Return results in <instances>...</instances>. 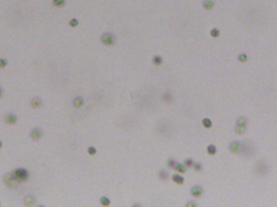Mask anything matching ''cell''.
<instances>
[{
    "label": "cell",
    "instance_id": "cell-1",
    "mask_svg": "<svg viewBox=\"0 0 277 207\" xmlns=\"http://www.w3.org/2000/svg\"><path fill=\"white\" fill-rule=\"evenodd\" d=\"M269 169H270V168L265 161H258L255 166H254V171H255L256 174L259 176L267 175L269 172Z\"/></svg>",
    "mask_w": 277,
    "mask_h": 207
},
{
    "label": "cell",
    "instance_id": "cell-2",
    "mask_svg": "<svg viewBox=\"0 0 277 207\" xmlns=\"http://www.w3.org/2000/svg\"><path fill=\"white\" fill-rule=\"evenodd\" d=\"M12 176L17 181H24V180H27L28 174L24 169H17L13 172Z\"/></svg>",
    "mask_w": 277,
    "mask_h": 207
},
{
    "label": "cell",
    "instance_id": "cell-3",
    "mask_svg": "<svg viewBox=\"0 0 277 207\" xmlns=\"http://www.w3.org/2000/svg\"><path fill=\"white\" fill-rule=\"evenodd\" d=\"M101 41L104 45H106V46H111V45H113L114 43L115 39H114V35H112L111 33L106 32V33H104L101 36Z\"/></svg>",
    "mask_w": 277,
    "mask_h": 207
},
{
    "label": "cell",
    "instance_id": "cell-4",
    "mask_svg": "<svg viewBox=\"0 0 277 207\" xmlns=\"http://www.w3.org/2000/svg\"><path fill=\"white\" fill-rule=\"evenodd\" d=\"M5 182L10 187H16L17 185V180L13 177L12 175H7L5 176Z\"/></svg>",
    "mask_w": 277,
    "mask_h": 207
},
{
    "label": "cell",
    "instance_id": "cell-5",
    "mask_svg": "<svg viewBox=\"0 0 277 207\" xmlns=\"http://www.w3.org/2000/svg\"><path fill=\"white\" fill-rule=\"evenodd\" d=\"M229 149L232 152H234V153H237V152H240L241 150V143L239 142H232V143L230 144L229 146Z\"/></svg>",
    "mask_w": 277,
    "mask_h": 207
},
{
    "label": "cell",
    "instance_id": "cell-6",
    "mask_svg": "<svg viewBox=\"0 0 277 207\" xmlns=\"http://www.w3.org/2000/svg\"><path fill=\"white\" fill-rule=\"evenodd\" d=\"M191 193L194 197H199L202 195V193H203V189H202V188L200 186H194L191 189Z\"/></svg>",
    "mask_w": 277,
    "mask_h": 207
},
{
    "label": "cell",
    "instance_id": "cell-7",
    "mask_svg": "<svg viewBox=\"0 0 277 207\" xmlns=\"http://www.w3.org/2000/svg\"><path fill=\"white\" fill-rule=\"evenodd\" d=\"M203 7L207 10H212L214 7V2L212 0H205L203 2Z\"/></svg>",
    "mask_w": 277,
    "mask_h": 207
},
{
    "label": "cell",
    "instance_id": "cell-8",
    "mask_svg": "<svg viewBox=\"0 0 277 207\" xmlns=\"http://www.w3.org/2000/svg\"><path fill=\"white\" fill-rule=\"evenodd\" d=\"M174 168L175 169V170H177L178 172H181V173H184V172H186V167H185V166H183V165H182V164H181V163H176V164L174 165Z\"/></svg>",
    "mask_w": 277,
    "mask_h": 207
},
{
    "label": "cell",
    "instance_id": "cell-9",
    "mask_svg": "<svg viewBox=\"0 0 277 207\" xmlns=\"http://www.w3.org/2000/svg\"><path fill=\"white\" fill-rule=\"evenodd\" d=\"M32 138H34V139H38L41 138V136H42V132H41V130L39 129H35L33 130L32 131Z\"/></svg>",
    "mask_w": 277,
    "mask_h": 207
},
{
    "label": "cell",
    "instance_id": "cell-10",
    "mask_svg": "<svg viewBox=\"0 0 277 207\" xmlns=\"http://www.w3.org/2000/svg\"><path fill=\"white\" fill-rule=\"evenodd\" d=\"M173 180L175 182V183H178V184H182L183 182H184V178L182 177V176H179V175H174L173 176Z\"/></svg>",
    "mask_w": 277,
    "mask_h": 207
},
{
    "label": "cell",
    "instance_id": "cell-11",
    "mask_svg": "<svg viewBox=\"0 0 277 207\" xmlns=\"http://www.w3.org/2000/svg\"><path fill=\"white\" fill-rule=\"evenodd\" d=\"M247 123V119L245 117V116H241L240 118L237 119V126H246Z\"/></svg>",
    "mask_w": 277,
    "mask_h": 207
},
{
    "label": "cell",
    "instance_id": "cell-12",
    "mask_svg": "<svg viewBox=\"0 0 277 207\" xmlns=\"http://www.w3.org/2000/svg\"><path fill=\"white\" fill-rule=\"evenodd\" d=\"M53 4L56 7H62L66 4V0H53Z\"/></svg>",
    "mask_w": 277,
    "mask_h": 207
},
{
    "label": "cell",
    "instance_id": "cell-13",
    "mask_svg": "<svg viewBox=\"0 0 277 207\" xmlns=\"http://www.w3.org/2000/svg\"><path fill=\"white\" fill-rule=\"evenodd\" d=\"M152 61H153V63H154L155 65H160V64L162 63V58L160 57V56L156 55V56H155L154 58H153Z\"/></svg>",
    "mask_w": 277,
    "mask_h": 207
},
{
    "label": "cell",
    "instance_id": "cell-14",
    "mask_svg": "<svg viewBox=\"0 0 277 207\" xmlns=\"http://www.w3.org/2000/svg\"><path fill=\"white\" fill-rule=\"evenodd\" d=\"M83 104H84L83 99H82V98H80V97H77L76 99L75 100V101H74L75 106H76V107H80V106H82V105H83Z\"/></svg>",
    "mask_w": 277,
    "mask_h": 207
},
{
    "label": "cell",
    "instance_id": "cell-15",
    "mask_svg": "<svg viewBox=\"0 0 277 207\" xmlns=\"http://www.w3.org/2000/svg\"><path fill=\"white\" fill-rule=\"evenodd\" d=\"M235 131L237 134H243L246 131V126H237L235 128Z\"/></svg>",
    "mask_w": 277,
    "mask_h": 207
},
{
    "label": "cell",
    "instance_id": "cell-16",
    "mask_svg": "<svg viewBox=\"0 0 277 207\" xmlns=\"http://www.w3.org/2000/svg\"><path fill=\"white\" fill-rule=\"evenodd\" d=\"M5 120H6V121L8 123H14L16 121V116H14V115H10V116H7Z\"/></svg>",
    "mask_w": 277,
    "mask_h": 207
},
{
    "label": "cell",
    "instance_id": "cell-17",
    "mask_svg": "<svg viewBox=\"0 0 277 207\" xmlns=\"http://www.w3.org/2000/svg\"><path fill=\"white\" fill-rule=\"evenodd\" d=\"M207 152H208V154H210V155H215L216 152V146H213V145L208 146V147H207Z\"/></svg>",
    "mask_w": 277,
    "mask_h": 207
},
{
    "label": "cell",
    "instance_id": "cell-18",
    "mask_svg": "<svg viewBox=\"0 0 277 207\" xmlns=\"http://www.w3.org/2000/svg\"><path fill=\"white\" fill-rule=\"evenodd\" d=\"M203 125L206 128H210L212 126V121H211V120L208 119V118L203 119Z\"/></svg>",
    "mask_w": 277,
    "mask_h": 207
},
{
    "label": "cell",
    "instance_id": "cell-19",
    "mask_svg": "<svg viewBox=\"0 0 277 207\" xmlns=\"http://www.w3.org/2000/svg\"><path fill=\"white\" fill-rule=\"evenodd\" d=\"M100 203H101L103 205H110V199L109 198H107L106 197H103L100 198Z\"/></svg>",
    "mask_w": 277,
    "mask_h": 207
},
{
    "label": "cell",
    "instance_id": "cell-20",
    "mask_svg": "<svg viewBox=\"0 0 277 207\" xmlns=\"http://www.w3.org/2000/svg\"><path fill=\"white\" fill-rule=\"evenodd\" d=\"M211 35H212V36H213V37H217V36H219V35H220V31H219V29L218 28H213V29H212L211 30Z\"/></svg>",
    "mask_w": 277,
    "mask_h": 207
},
{
    "label": "cell",
    "instance_id": "cell-21",
    "mask_svg": "<svg viewBox=\"0 0 277 207\" xmlns=\"http://www.w3.org/2000/svg\"><path fill=\"white\" fill-rule=\"evenodd\" d=\"M41 104H42V102H41V100L39 99H34L32 101V105L35 108L39 107L41 105Z\"/></svg>",
    "mask_w": 277,
    "mask_h": 207
},
{
    "label": "cell",
    "instance_id": "cell-22",
    "mask_svg": "<svg viewBox=\"0 0 277 207\" xmlns=\"http://www.w3.org/2000/svg\"><path fill=\"white\" fill-rule=\"evenodd\" d=\"M70 25L72 26V27H76V26L79 24V21L77 19H72V20H70Z\"/></svg>",
    "mask_w": 277,
    "mask_h": 207
},
{
    "label": "cell",
    "instance_id": "cell-23",
    "mask_svg": "<svg viewBox=\"0 0 277 207\" xmlns=\"http://www.w3.org/2000/svg\"><path fill=\"white\" fill-rule=\"evenodd\" d=\"M238 60L241 62H246L247 60V56L245 54H240L238 56Z\"/></svg>",
    "mask_w": 277,
    "mask_h": 207
},
{
    "label": "cell",
    "instance_id": "cell-24",
    "mask_svg": "<svg viewBox=\"0 0 277 207\" xmlns=\"http://www.w3.org/2000/svg\"><path fill=\"white\" fill-rule=\"evenodd\" d=\"M88 154H90V155H95L96 152V148H95V147H93V146H90V147H88Z\"/></svg>",
    "mask_w": 277,
    "mask_h": 207
},
{
    "label": "cell",
    "instance_id": "cell-25",
    "mask_svg": "<svg viewBox=\"0 0 277 207\" xmlns=\"http://www.w3.org/2000/svg\"><path fill=\"white\" fill-rule=\"evenodd\" d=\"M160 178H161V179H163V180H166V179H167V177H168L167 172H164V171H162L161 172H160Z\"/></svg>",
    "mask_w": 277,
    "mask_h": 207
},
{
    "label": "cell",
    "instance_id": "cell-26",
    "mask_svg": "<svg viewBox=\"0 0 277 207\" xmlns=\"http://www.w3.org/2000/svg\"><path fill=\"white\" fill-rule=\"evenodd\" d=\"M185 164H186V167H188V168L191 167L192 165H193V161H192V159H189L186 160Z\"/></svg>",
    "mask_w": 277,
    "mask_h": 207
},
{
    "label": "cell",
    "instance_id": "cell-27",
    "mask_svg": "<svg viewBox=\"0 0 277 207\" xmlns=\"http://www.w3.org/2000/svg\"><path fill=\"white\" fill-rule=\"evenodd\" d=\"M7 65V62L4 59H0V67H4Z\"/></svg>",
    "mask_w": 277,
    "mask_h": 207
},
{
    "label": "cell",
    "instance_id": "cell-28",
    "mask_svg": "<svg viewBox=\"0 0 277 207\" xmlns=\"http://www.w3.org/2000/svg\"><path fill=\"white\" fill-rule=\"evenodd\" d=\"M194 168H195V170H198V171L201 170V168H202L201 164L200 163H196L195 165H194Z\"/></svg>",
    "mask_w": 277,
    "mask_h": 207
},
{
    "label": "cell",
    "instance_id": "cell-29",
    "mask_svg": "<svg viewBox=\"0 0 277 207\" xmlns=\"http://www.w3.org/2000/svg\"><path fill=\"white\" fill-rule=\"evenodd\" d=\"M175 164H176V162H175V161H174V160H171V161H169V167L174 168Z\"/></svg>",
    "mask_w": 277,
    "mask_h": 207
},
{
    "label": "cell",
    "instance_id": "cell-30",
    "mask_svg": "<svg viewBox=\"0 0 277 207\" xmlns=\"http://www.w3.org/2000/svg\"><path fill=\"white\" fill-rule=\"evenodd\" d=\"M195 205H196V204H194V203H192V202L191 203L190 202L189 204L187 205V206H195Z\"/></svg>",
    "mask_w": 277,
    "mask_h": 207
},
{
    "label": "cell",
    "instance_id": "cell-31",
    "mask_svg": "<svg viewBox=\"0 0 277 207\" xmlns=\"http://www.w3.org/2000/svg\"><path fill=\"white\" fill-rule=\"evenodd\" d=\"M1 93H2V90L0 89V96H1Z\"/></svg>",
    "mask_w": 277,
    "mask_h": 207
},
{
    "label": "cell",
    "instance_id": "cell-32",
    "mask_svg": "<svg viewBox=\"0 0 277 207\" xmlns=\"http://www.w3.org/2000/svg\"><path fill=\"white\" fill-rule=\"evenodd\" d=\"M1 146H2V143H1V142H0V147H1Z\"/></svg>",
    "mask_w": 277,
    "mask_h": 207
}]
</instances>
